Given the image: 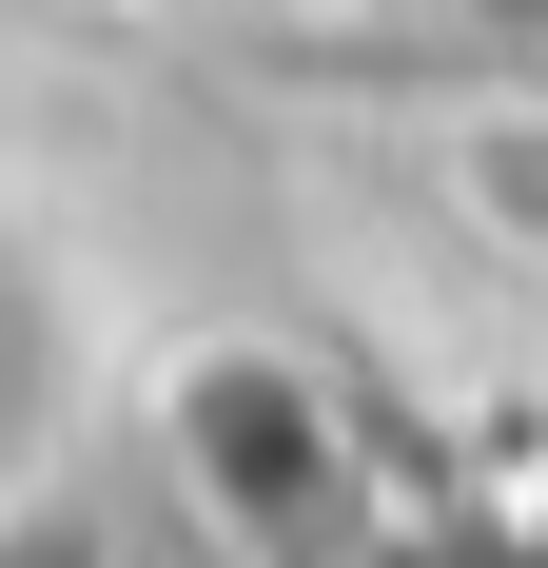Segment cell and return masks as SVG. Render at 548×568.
Here are the masks:
<instances>
[{"label":"cell","instance_id":"1","mask_svg":"<svg viewBox=\"0 0 548 568\" xmlns=\"http://www.w3.org/2000/svg\"><path fill=\"white\" fill-rule=\"evenodd\" d=\"M0 568H99V510H79V490H40V510H0Z\"/></svg>","mask_w":548,"mask_h":568}]
</instances>
